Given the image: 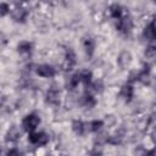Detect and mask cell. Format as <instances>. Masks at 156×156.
Listing matches in <instances>:
<instances>
[{
    "instance_id": "1",
    "label": "cell",
    "mask_w": 156,
    "mask_h": 156,
    "mask_svg": "<svg viewBox=\"0 0 156 156\" xmlns=\"http://www.w3.org/2000/svg\"><path fill=\"white\" fill-rule=\"evenodd\" d=\"M39 124H40V117L37 113H29L22 119V127L26 132L35 130Z\"/></svg>"
},
{
    "instance_id": "2",
    "label": "cell",
    "mask_w": 156,
    "mask_h": 156,
    "mask_svg": "<svg viewBox=\"0 0 156 156\" xmlns=\"http://www.w3.org/2000/svg\"><path fill=\"white\" fill-rule=\"evenodd\" d=\"M35 73L41 78H52L56 74V69L48 63H43L35 67Z\"/></svg>"
},
{
    "instance_id": "3",
    "label": "cell",
    "mask_w": 156,
    "mask_h": 156,
    "mask_svg": "<svg viewBox=\"0 0 156 156\" xmlns=\"http://www.w3.org/2000/svg\"><path fill=\"white\" fill-rule=\"evenodd\" d=\"M11 17L15 22L23 23V22H26L27 17H28V11L22 6H17L11 11Z\"/></svg>"
},
{
    "instance_id": "4",
    "label": "cell",
    "mask_w": 156,
    "mask_h": 156,
    "mask_svg": "<svg viewBox=\"0 0 156 156\" xmlns=\"http://www.w3.org/2000/svg\"><path fill=\"white\" fill-rule=\"evenodd\" d=\"M119 95H121V98H122L126 102L132 101V99H133V96H134V87H133V84L129 83V82L126 83V84H123L122 88H121Z\"/></svg>"
},
{
    "instance_id": "5",
    "label": "cell",
    "mask_w": 156,
    "mask_h": 156,
    "mask_svg": "<svg viewBox=\"0 0 156 156\" xmlns=\"http://www.w3.org/2000/svg\"><path fill=\"white\" fill-rule=\"evenodd\" d=\"M83 48H84V51H85L87 56L88 57H91L94 55V51H95V40L91 37L84 38V40H83Z\"/></svg>"
},
{
    "instance_id": "6",
    "label": "cell",
    "mask_w": 156,
    "mask_h": 156,
    "mask_svg": "<svg viewBox=\"0 0 156 156\" xmlns=\"http://www.w3.org/2000/svg\"><path fill=\"white\" fill-rule=\"evenodd\" d=\"M143 37L149 41L155 40V24H154V21H151L149 24L145 26V28L143 30Z\"/></svg>"
},
{
    "instance_id": "7",
    "label": "cell",
    "mask_w": 156,
    "mask_h": 156,
    "mask_svg": "<svg viewBox=\"0 0 156 156\" xmlns=\"http://www.w3.org/2000/svg\"><path fill=\"white\" fill-rule=\"evenodd\" d=\"M117 21V23H116V28L121 32V33H127L128 30H129V28H130V24H129V20L127 18V17H121V18H118V20H116Z\"/></svg>"
},
{
    "instance_id": "8",
    "label": "cell",
    "mask_w": 156,
    "mask_h": 156,
    "mask_svg": "<svg viewBox=\"0 0 156 156\" xmlns=\"http://www.w3.org/2000/svg\"><path fill=\"white\" fill-rule=\"evenodd\" d=\"M46 101L51 105H58L60 104V94L55 89H50L46 93Z\"/></svg>"
},
{
    "instance_id": "9",
    "label": "cell",
    "mask_w": 156,
    "mask_h": 156,
    "mask_svg": "<svg viewBox=\"0 0 156 156\" xmlns=\"http://www.w3.org/2000/svg\"><path fill=\"white\" fill-rule=\"evenodd\" d=\"M110 11V16L113 18V20H118L123 16V9L118 5V4H112L108 9Z\"/></svg>"
},
{
    "instance_id": "10",
    "label": "cell",
    "mask_w": 156,
    "mask_h": 156,
    "mask_svg": "<svg viewBox=\"0 0 156 156\" xmlns=\"http://www.w3.org/2000/svg\"><path fill=\"white\" fill-rule=\"evenodd\" d=\"M32 48H33V45L28 40H22L17 44V51L20 54H30Z\"/></svg>"
},
{
    "instance_id": "11",
    "label": "cell",
    "mask_w": 156,
    "mask_h": 156,
    "mask_svg": "<svg viewBox=\"0 0 156 156\" xmlns=\"http://www.w3.org/2000/svg\"><path fill=\"white\" fill-rule=\"evenodd\" d=\"M80 74V83H83L85 87H89L93 82V73L89 69H83L79 72Z\"/></svg>"
},
{
    "instance_id": "12",
    "label": "cell",
    "mask_w": 156,
    "mask_h": 156,
    "mask_svg": "<svg viewBox=\"0 0 156 156\" xmlns=\"http://www.w3.org/2000/svg\"><path fill=\"white\" fill-rule=\"evenodd\" d=\"M72 129H73V132H74L76 134L83 135L84 132H85V129H87V123H84V122H82V121H73V123H72Z\"/></svg>"
},
{
    "instance_id": "13",
    "label": "cell",
    "mask_w": 156,
    "mask_h": 156,
    "mask_svg": "<svg viewBox=\"0 0 156 156\" xmlns=\"http://www.w3.org/2000/svg\"><path fill=\"white\" fill-rule=\"evenodd\" d=\"M79 83H80V74H79V72H77V73H74V74L69 78L68 84H67V88H68L69 90H73V89H76V88L78 87Z\"/></svg>"
},
{
    "instance_id": "14",
    "label": "cell",
    "mask_w": 156,
    "mask_h": 156,
    "mask_svg": "<svg viewBox=\"0 0 156 156\" xmlns=\"http://www.w3.org/2000/svg\"><path fill=\"white\" fill-rule=\"evenodd\" d=\"M83 105L88 108H93L96 105V100L91 94H85L83 96Z\"/></svg>"
},
{
    "instance_id": "15",
    "label": "cell",
    "mask_w": 156,
    "mask_h": 156,
    "mask_svg": "<svg viewBox=\"0 0 156 156\" xmlns=\"http://www.w3.org/2000/svg\"><path fill=\"white\" fill-rule=\"evenodd\" d=\"M66 63H67V69H71L76 65V55L72 50H68L66 52Z\"/></svg>"
},
{
    "instance_id": "16",
    "label": "cell",
    "mask_w": 156,
    "mask_h": 156,
    "mask_svg": "<svg viewBox=\"0 0 156 156\" xmlns=\"http://www.w3.org/2000/svg\"><path fill=\"white\" fill-rule=\"evenodd\" d=\"M88 126H89V130L90 132H98V130H100L104 127V121H101V119H94Z\"/></svg>"
},
{
    "instance_id": "17",
    "label": "cell",
    "mask_w": 156,
    "mask_h": 156,
    "mask_svg": "<svg viewBox=\"0 0 156 156\" xmlns=\"http://www.w3.org/2000/svg\"><path fill=\"white\" fill-rule=\"evenodd\" d=\"M10 13V6L6 2H0V17H5Z\"/></svg>"
},
{
    "instance_id": "18",
    "label": "cell",
    "mask_w": 156,
    "mask_h": 156,
    "mask_svg": "<svg viewBox=\"0 0 156 156\" xmlns=\"http://www.w3.org/2000/svg\"><path fill=\"white\" fill-rule=\"evenodd\" d=\"M145 56H146L147 58H150V60H152V58L155 57V48H154L152 45H150V46L145 50Z\"/></svg>"
},
{
    "instance_id": "19",
    "label": "cell",
    "mask_w": 156,
    "mask_h": 156,
    "mask_svg": "<svg viewBox=\"0 0 156 156\" xmlns=\"http://www.w3.org/2000/svg\"><path fill=\"white\" fill-rule=\"evenodd\" d=\"M20 151L18 150H9L7 151V155H18Z\"/></svg>"
}]
</instances>
